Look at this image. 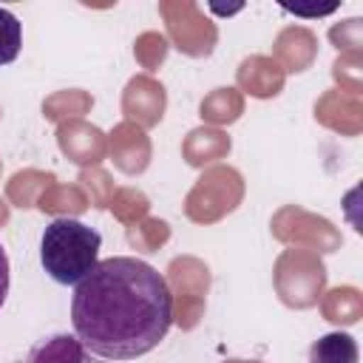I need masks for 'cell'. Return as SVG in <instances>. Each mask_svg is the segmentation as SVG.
Segmentation results:
<instances>
[{"instance_id":"4dcf8cb0","label":"cell","mask_w":363,"mask_h":363,"mask_svg":"<svg viewBox=\"0 0 363 363\" xmlns=\"http://www.w3.org/2000/svg\"><path fill=\"white\" fill-rule=\"evenodd\" d=\"M6 221H9V204H6L3 199H0V227H3Z\"/></svg>"},{"instance_id":"603a6c76","label":"cell","mask_w":363,"mask_h":363,"mask_svg":"<svg viewBox=\"0 0 363 363\" xmlns=\"http://www.w3.org/2000/svg\"><path fill=\"white\" fill-rule=\"evenodd\" d=\"M170 238V224L162 218H142L139 224L128 227V241L142 252H156Z\"/></svg>"},{"instance_id":"484cf974","label":"cell","mask_w":363,"mask_h":363,"mask_svg":"<svg viewBox=\"0 0 363 363\" xmlns=\"http://www.w3.org/2000/svg\"><path fill=\"white\" fill-rule=\"evenodd\" d=\"M20 45H23V23L9 9H0V65L14 62Z\"/></svg>"},{"instance_id":"44dd1931","label":"cell","mask_w":363,"mask_h":363,"mask_svg":"<svg viewBox=\"0 0 363 363\" xmlns=\"http://www.w3.org/2000/svg\"><path fill=\"white\" fill-rule=\"evenodd\" d=\"M94 105V96L79 91V88H71V91H57L54 96H48L43 102V113L45 119L51 122H71V119H79L88 108Z\"/></svg>"},{"instance_id":"ba28073f","label":"cell","mask_w":363,"mask_h":363,"mask_svg":"<svg viewBox=\"0 0 363 363\" xmlns=\"http://www.w3.org/2000/svg\"><path fill=\"white\" fill-rule=\"evenodd\" d=\"M167 108V91L159 79H153L150 74H136L128 79L125 91H122V113L128 116V122L145 128H156L164 116Z\"/></svg>"},{"instance_id":"52a82bcc","label":"cell","mask_w":363,"mask_h":363,"mask_svg":"<svg viewBox=\"0 0 363 363\" xmlns=\"http://www.w3.org/2000/svg\"><path fill=\"white\" fill-rule=\"evenodd\" d=\"M272 235L284 244H303L312 252H335L340 247V233L320 216H312L301 207H284L272 218Z\"/></svg>"},{"instance_id":"f546056e","label":"cell","mask_w":363,"mask_h":363,"mask_svg":"<svg viewBox=\"0 0 363 363\" xmlns=\"http://www.w3.org/2000/svg\"><path fill=\"white\" fill-rule=\"evenodd\" d=\"M286 11H295V14H301V17H318V14H329V11H335V6H326V9H289V6H284Z\"/></svg>"},{"instance_id":"3957f363","label":"cell","mask_w":363,"mask_h":363,"mask_svg":"<svg viewBox=\"0 0 363 363\" xmlns=\"http://www.w3.org/2000/svg\"><path fill=\"white\" fill-rule=\"evenodd\" d=\"M244 199V179L230 164L207 167L184 199V216L196 224H216Z\"/></svg>"},{"instance_id":"d4e9b609","label":"cell","mask_w":363,"mask_h":363,"mask_svg":"<svg viewBox=\"0 0 363 363\" xmlns=\"http://www.w3.org/2000/svg\"><path fill=\"white\" fill-rule=\"evenodd\" d=\"M167 48H170V45H167V40H164L159 31H145V34H139L136 43H133V57L139 60L142 68L156 71V68L164 62Z\"/></svg>"},{"instance_id":"7a4b0ae2","label":"cell","mask_w":363,"mask_h":363,"mask_svg":"<svg viewBox=\"0 0 363 363\" xmlns=\"http://www.w3.org/2000/svg\"><path fill=\"white\" fill-rule=\"evenodd\" d=\"M99 247L102 235L94 227L77 218H54L43 230L40 261L57 284L77 286L99 264Z\"/></svg>"},{"instance_id":"8fae6325","label":"cell","mask_w":363,"mask_h":363,"mask_svg":"<svg viewBox=\"0 0 363 363\" xmlns=\"http://www.w3.org/2000/svg\"><path fill=\"white\" fill-rule=\"evenodd\" d=\"M318 57V37L306 26H286L272 45V60L281 65L284 74L306 71Z\"/></svg>"},{"instance_id":"8992f818","label":"cell","mask_w":363,"mask_h":363,"mask_svg":"<svg viewBox=\"0 0 363 363\" xmlns=\"http://www.w3.org/2000/svg\"><path fill=\"white\" fill-rule=\"evenodd\" d=\"M159 14L167 23V34L173 45L187 57H210L218 43V28L204 11L190 0H164L159 3Z\"/></svg>"},{"instance_id":"9a60e30c","label":"cell","mask_w":363,"mask_h":363,"mask_svg":"<svg viewBox=\"0 0 363 363\" xmlns=\"http://www.w3.org/2000/svg\"><path fill=\"white\" fill-rule=\"evenodd\" d=\"M230 136L218 128H196L182 142V156L193 167H204L216 159H224L230 153Z\"/></svg>"},{"instance_id":"5bb4252c","label":"cell","mask_w":363,"mask_h":363,"mask_svg":"<svg viewBox=\"0 0 363 363\" xmlns=\"http://www.w3.org/2000/svg\"><path fill=\"white\" fill-rule=\"evenodd\" d=\"M20 363H105V360L91 354L74 335H51L37 346H31V352Z\"/></svg>"},{"instance_id":"ffe728a7","label":"cell","mask_w":363,"mask_h":363,"mask_svg":"<svg viewBox=\"0 0 363 363\" xmlns=\"http://www.w3.org/2000/svg\"><path fill=\"white\" fill-rule=\"evenodd\" d=\"M357 343L346 332H329L309 349V363H357Z\"/></svg>"},{"instance_id":"cb8c5ba5","label":"cell","mask_w":363,"mask_h":363,"mask_svg":"<svg viewBox=\"0 0 363 363\" xmlns=\"http://www.w3.org/2000/svg\"><path fill=\"white\" fill-rule=\"evenodd\" d=\"M79 190L85 193V199H88V204L91 207H108L111 204V199H113V182H111V176L105 173V170H99V167H85L82 173H79Z\"/></svg>"},{"instance_id":"836d02e7","label":"cell","mask_w":363,"mask_h":363,"mask_svg":"<svg viewBox=\"0 0 363 363\" xmlns=\"http://www.w3.org/2000/svg\"><path fill=\"white\" fill-rule=\"evenodd\" d=\"M0 170H3V162H0Z\"/></svg>"},{"instance_id":"1f68e13d","label":"cell","mask_w":363,"mask_h":363,"mask_svg":"<svg viewBox=\"0 0 363 363\" xmlns=\"http://www.w3.org/2000/svg\"><path fill=\"white\" fill-rule=\"evenodd\" d=\"M227 363H247V360H227Z\"/></svg>"},{"instance_id":"30bf717a","label":"cell","mask_w":363,"mask_h":363,"mask_svg":"<svg viewBox=\"0 0 363 363\" xmlns=\"http://www.w3.org/2000/svg\"><path fill=\"white\" fill-rule=\"evenodd\" d=\"M108 156L125 176H139L150 164V139L133 122H119L108 136Z\"/></svg>"},{"instance_id":"9c48e42d","label":"cell","mask_w":363,"mask_h":363,"mask_svg":"<svg viewBox=\"0 0 363 363\" xmlns=\"http://www.w3.org/2000/svg\"><path fill=\"white\" fill-rule=\"evenodd\" d=\"M57 145L82 170L85 167H99V162L108 156V136L96 125L82 122V119L62 122L57 128Z\"/></svg>"},{"instance_id":"e0dca14e","label":"cell","mask_w":363,"mask_h":363,"mask_svg":"<svg viewBox=\"0 0 363 363\" xmlns=\"http://www.w3.org/2000/svg\"><path fill=\"white\" fill-rule=\"evenodd\" d=\"M241 113H244V96L238 88H216L199 105V116L210 125H233Z\"/></svg>"},{"instance_id":"f1b7e54d","label":"cell","mask_w":363,"mask_h":363,"mask_svg":"<svg viewBox=\"0 0 363 363\" xmlns=\"http://www.w3.org/2000/svg\"><path fill=\"white\" fill-rule=\"evenodd\" d=\"M6 295H9V255L0 244V309L6 303Z\"/></svg>"},{"instance_id":"2e32d148","label":"cell","mask_w":363,"mask_h":363,"mask_svg":"<svg viewBox=\"0 0 363 363\" xmlns=\"http://www.w3.org/2000/svg\"><path fill=\"white\" fill-rule=\"evenodd\" d=\"M320 312L326 320L337 326H352L363 315V295L357 286H335L326 295H320Z\"/></svg>"},{"instance_id":"4fadbf2b","label":"cell","mask_w":363,"mask_h":363,"mask_svg":"<svg viewBox=\"0 0 363 363\" xmlns=\"http://www.w3.org/2000/svg\"><path fill=\"white\" fill-rule=\"evenodd\" d=\"M315 119L332 130H340L346 136H357L363 125V105L360 96L346 91H326L315 102Z\"/></svg>"},{"instance_id":"277c9868","label":"cell","mask_w":363,"mask_h":363,"mask_svg":"<svg viewBox=\"0 0 363 363\" xmlns=\"http://www.w3.org/2000/svg\"><path fill=\"white\" fill-rule=\"evenodd\" d=\"M278 298L292 309H309L326 289V267L312 250H284L272 269Z\"/></svg>"},{"instance_id":"d6986e66","label":"cell","mask_w":363,"mask_h":363,"mask_svg":"<svg viewBox=\"0 0 363 363\" xmlns=\"http://www.w3.org/2000/svg\"><path fill=\"white\" fill-rule=\"evenodd\" d=\"M57 179H54V173H43V170H20V173H14L11 179H9V184H6V196H9V201L14 204V207H34L37 204V199L43 196V190L48 187V184H54Z\"/></svg>"},{"instance_id":"7402d4cb","label":"cell","mask_w":363,"mask_h":363,"mask_svg":"<svg viewBox=\"0 0 363 363\" xmlns=\"http://www.w3.org/2000/svg\"><path fill=\"white\" fill-rule=\"evenodd\" d=\"M111 213L116 216V221H122L125 227H133L139 224L142 218H147V210H150V201L142 190H133V187H122L113 193L111 199Z\"/></svg>"},{"instance_id":"4316f807","label":"cell","mask_w":363,"mask_h":363,"mask_svg":"<svg viewBox=\"0 0 363 363\" xmlns=\"http://www.w3.org/2000/svg\"><path fill=\"white\" fill-rule=\"evenodd\" d=\"M329 40L343 54H360V45H363V20L360 17H349L343 23H335L329 28Z\"/></svg>"},{"instance_id":"ac0fdd59","label":"cell","mask_w":363,"mask_h":363,"mask_svg":"<svg viewBox=\"0 0 363 363\" xmlns=\"http://www.w3.org/2000/svg\"><path fill=\"white\" fill-rule=\"evenodd\" d=\"M37 207L43 213H51V216H60V218H71V216H79L88 210V199L85 193L79 190V184H48L43 190V196L37 199Z\"/></svg>"},{"instance_id":"83f0119b","label":"cell","mask_w":363,"mask_h":363,"mask_svg":"<svg viewBox=\"0 0 363 363\" xmlns=\"http://www.w3.org/2000/svg\"><path fill=\"white\" fill-rule=\"evenodd\" d=\"M332 77L340 85L337 91H346V94L360 96V77H363V71H360V54H340L332 62Z\"/></svg>"},{"instance_id":"6da1fadb","label":"cell","mask_w":363,"mask_h":363,"mask_svg":"<svg viewBox=\"0 0 363 363\" xmlns=\"http://www.w3.org/2000/svg\"><path fill=\"white\" fill-rule=\"evenodd\" d=\"M74 337L102 360H133L153 352L170 323L167 281L147 261L113 255L99 261L74 289Z\"/></svg>"},{"instance_id":"d6a6232c","label":"cell","mask_w":363,"mask_h":363,"mask_svg":"<svg viewBox=\"0 0 363 363\" xmlns=\"http://www.w3.org/2000/svg\"><path fill=\"white\" fill-rule=\"evenodd\" d=\"M250 363H261V360H250Z\"/></svg>"},{"instance_id":"5b68a950","label":"cell","mask_w":363,"mask_h":363,"mask_svg":"<svg viewBox=\"0 0 363 363\" xmlns=\"http://www.w3.org/2000/svg\"><path fill=\"white\" fill-rule=\"evenodd\" d=\"M210 286V269L193 258H173L167 267V289L173 298V320L182 329H193L204 312V295Z\"/></svg>"},{"instance_id":"7c38bea8","label":"cell","mask_w":363,"mask_h":363,"mask_svg":"<svg viewBox=\"0 0 363 363\" xmlns=\"http://www.w3.org/2000/svg\"><path fill=\"white\" fill-rule=\"evenodd\" d=\"M235 82L244 94L255 96V99H272L284 91V82H286V74L281 71V65L272 60V57H264V54H252L247 57L238 71H235Z\"/></svg>"}]
</instances>
